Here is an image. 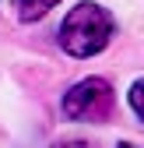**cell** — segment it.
I'll use <instances>...</instances> for the list:
<instances>
[{
	"mask_svg": "<svg viewBox=\"0 0 144 148\" xmlns=\"http://www.w3.org/2000/svg\"><path fill=\"white\" fill-rule=\"evenodd\" d=\"M116 148H137V145H134V141H120Z\"/></svg>",
	"mask_w": 144,
	"mask_h": 148,
	"instance_id": "obj_6",
	"label": "cell"
},
{
	"mask_svg": "<svg viewBox=\"0 0 144 148\" xmlns=\"http://www.w3.org/2000/svg\"><path fill=\"white\" fill-rule=\"evenodd\" d=\"M53 148H98L95 141H84V138H67V141H56Z\"/></svg>",
	"mask_w": 144,
	"mask_h": 148,
	"instance_id": "obj_5",
	"label": "cell"
},
{
	"mask_svg": "<svg viewBox=\"0 0 144 148\" xmlns=\"http://www.w3.org/2000/svg\"><path fill=\"white\" fill-rule=\"evenodd\" d=\"M56 4H60V0H14L21 21H39V18H46Z\"/></svg>",
	"mask_w": 144,
	"mask_h": 148,
	"instance_id": "obj_3",
	"label": "cell"
},
{
	"mask_svg": "<svg viewBox=\"0 0 144 148\" xmlns=\"http://www.w3.org/2000/svg\"><path fill=\"white\" fill-rule=\"evenodd\" d=\"M130 109L137 113V120L144 123V78H137L130 85Z\"/></svg>",
	"mask_w": 144,
	"mask_h": 148,
	"instance_id": "obj_4",
	"label": "cell"
},
{
	"mask_svg": "<svg viewBox=\"0 0 144 148\" xmlns=\"http://www.w3.org/2000/svg\"><path fill=\"white\" fill-rule=\"evenodd\" d=\"M116 109L113 85L105 78H84L74 88H67L63 95V116L67 120H81V123H105Z\"/></svg>",
	"mask_w": 144,
	"mask_h": 148,
	"instance_id": "obj_2",
	"label": "cell"
},
{
	"mask_svg": "<svg viewBox=\"0 0 144 148\" xmlns=\"http://www.w3.org/2000/svg\"><path fill=\"white\" fill-rule=\"evenodd\" d=\"M116 35V18L105 11L102 4H92V0H84V4L70 7L63 25H60V46L67 57H95L102 53L105 46L113 42Z\"/></svg>",
	"mask_w": 144,
	"mask_h": 148,
	"instance_id": "obj_1",
	"label": "cell"
}]
</instances>
